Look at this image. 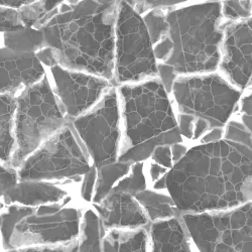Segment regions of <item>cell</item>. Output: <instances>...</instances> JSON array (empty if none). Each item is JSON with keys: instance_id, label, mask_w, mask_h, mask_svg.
<instances>
[{"instance_id": "obj_1", "label": "cell", "mask_w": 252, "mask_h": 252, "mask_svg": "<svg viewBox=\"0 0 252 252\" xmlns=\"http://www.w3.org/2000/svg\"><path fill=\"white\" fill-rule=\"evenodd\" d=\"M164 179L180 217L230 211L252 202V149L227 139L203 143Z\"/></svg>"}, {"instance_id": "obj_2", "label": "cell", "mask_w": 252, "mask_h": 252, "mask_svg": "<svg viewBox=\"0 0 252 252\" xmlns=\"http://www.w3.org/2000/svg\"><path fill=\"white\" fill-rule=\"evenodd\" d=\"M117 10L118 0L107 5L94 0L63 4L38 30L43 32L46 45L54 51L60 66L111 82Z\"/></svg>"}, {"instance_id": "obj_3", "label": "cell", "mask_w": 252, "mask_h": 252, "mask_svg": "<svg viewBox=\"0 0 252 252\" xmlns=\"http://www.w3.org/2000/svg\"><path fill=\"white\" fill-rule=\"evenodd\" d=\"M117 90L124 125L118 161L141 162L158 146L181 143L179 124L159 79L123 85Z\"/></svg>"}, {"instance_id": "obj_4", "label": "cell", "mask_w": 252, "mask_h": 252, "mask_svg": "<svg viewBox=\"0 0 252 252\" xmlns=\"http://www.w3.org/2000/svg\"><path fill=\"white\" fill-rule=\"evenodd\" d=\"M221 13L218 1L167 11V36L173 49L164 64L173 66L177 74L215 71L220 63L223 40V32L218 27Z\"/></svg>"}, {"instance_id": "obj_5", "label": "cell", "mask_w": 252, "mask_h": 252, "mask_svg": "<svg viewBox=\"0 0 252 252\" xmlns=\"http://www.w3.org/2000/svg\"><path fill=\"white\" fill-rule=\"evenodd\" d=\"M67 125V118L45 76L16 98L15 151L10 165L19 167L39 146Z\"/></svg>"}, {"instance_id": "obj_6", "label": "cell", "mask_w": 252, "mask_h": 252, "mask_svg": "<svg viewBox=\"0 0 252 252\" xmlns=\"http://www.w3.org/2000/svg\"><path fill=\"white\" fill-rule=\"evenodd\" d=\"M157 75L154 45L143 18L130 4L118 0L112 85H130Z\"/></svg>"}, {"instance_id": "obj_7", "label": "cell", "mask_w": 252, "mask_h": 252, "mask_svg": "<svg viewBox=\"0 0 252 252\" xmlns=\"http://www.w3.org/2000/svg\"><path fill=\"white\" fill-rule=\"evenodd\" d=\"M199 252H252V202L230 211L181 216Z\"/></svg>"}, {"instance_id": "obj_8", "label": "cell", "mask_w": 252, "mask_h": 252, "mask_svg": "<svg viewBox=\"0 0 252 252\" xmlns=\"http://www.w3.org/2000/svg\"><path fill=\"white\" fill-rule=\"evenodd\" d=\"M173 93L182 114L207 121L210 129L223 127L241 95L216 75L179 78Z\"/></svg>"}, {"instance_id": "obj_9", "label": "cell", "mask_w": 252, "mask_h": 252, "mask_svg": "<svg viewBox=\"0 0 252 252\" xmlns=\"http://www.w3.org/2000/svg\"><path fill=\"white\" fill-rule=\"evenodd\" d=\"M120 121L121 109L116 87H112L88 112L67 119L97 169L118 160Z\"/></svg>"}, {"instance_id": "obj_10", "label": "cell", "mask_w": 252, "mask_h": 252, "mask_svg": "<svg viewBox=\"0 0 252 252\" xmlns=\"http://www.w3.org/2000/svg\"><path fill=\"white\" fill-rule=\"evenodd\" d=\"M91 167L74 129L67 122L18 169L19 181H44L85 175Z\"/></svg>"}, {"instance_id": "obj_11", "label": "cell", "mask_w": 252, "mask_h": 252, "mask_svg": "<svg viewBox=\"0 0 252 252\" xmlns=\"http://www.w3.org/2000/svg\"><path fill=\"white\" fill-rule=\"evenodd\" d=\"M66 204L32 207L14 227L9 249L62 245L76 240L80 232V214Z\"/></svg>"}, {"instance_id": "obj_12", "label": "cell", "mask_w": 252, "mask_h": 252, "mask_svg": "<svg viewBox=\"0 0 252 252\" xmlns=\"http://www.w3.org/2000/svg\"><path fill=\"white\" fill-rule=\"evenodd\" d=\"M51 70L56 86L55 94L67 119L88 112L114 87L107 79L65 69L60 65Z\"/></svg>"}, {"instance_id": "obj_13", "label": "cell", "mask_w": 252, "mask_h": 252, "mask_svg": "<svg viewBox=\"0 0 252 252\" xmlns=\"http://www.w3.org/2000/svg\"><path fill=\"white\" fill-rule=\"evenodd\" d=\"M223 58L220 67L234 85L244 89L252 77V29L247 19L222 26Z\"/></svg>"}, {"instance_id": "obj_14", "label": "cell", "mask_w": 252, "mask_h": 252, "mask_svg": "<svg viewBox=\"0 0 252 252\" xmlns=\"http://www.w3.org/2000/svg\"><path fill=\"white\" fill-rule=\"evenodd\" d=\"M45 77L35 54L0 49V95L12 94L33 85Z\"/></svg>"}, {"instance_id": "obj_15", "label": "cell", "mask_w": 252, "mask_h": 252, "mask_svg": "<svg viewBox=\"0 0 252 252\" xmlns=\"http://www.w3.org/2000/svg\"><path fill=\"white\" fill-rule=\"evenodd\" d=\"M104 229L131 230L151 227V221L137 200L125 193L111 191L101 203L95 204Z\"/></svg>"}, {"instance_id": "obj_16", "label": "cell", "mask_w": 252, "mask_h": 252, "mask_svg": "<svg viewBox=\"0 0 252 252\" xmlns=\"http://www.w3.org/2000/svg\"><path fill=\"white\" fill-rule=\"evenodd\" d=\"M66 192L44 181H19L4 195L5 202L18 203L28 207H38L59 203Z\"/></svg>"}, {"instance_id": "obj_17", "label": "cell", "mask_w": 252, "mask_h": 252, "mask_svg": "<svg viewBox=\"0 0 252 252\" xmlns=\"http://www.w3.org/2000/svg\"><path fill=\"white\" fill-rule=\"evenodd\" d=\"M149 232L152 239L151 252H192L181 217L153 223Z\"/></svg>"}, {"instance_id": "obj_18", "label": "cell", "mask_w": 252, "mask_h": 252, "mask_svg": "<svg viewBox=\"0 0 252 252\" xmlns=\"http://www.w3.org/2000/svg\"><path fill=\"white\" fill-rule=\"evenodd\" d=\"M16 98L12 94L0 95V160L10 165L15 151L14 116Z\"/></svg>"}, {"instance_id": "obj_19", "label": "cell", "mask_w": 252, "mask_h": 252, "mask_svg": "<svg viewBox=\"0 0 252 252\" xmlns=\"http://www.w3.org/2000/svg\"><path fill=\"white\" fill-rule=\"evenodd\" d=\"M148 233L145 228L134 230L113 229L102 241V252H146Z\"/></svg>"}, {"instance_id": "obj_20", "label": "cell", "mask_w": 252, "mask_h": 252, "mask_svg": "<svg viewBox=\"0 0 252 252\" xmlns=\"http://www.w3.org/2000/svg\"><path fill=\"white\" fill-rule=\"evenodd\" d=\"M151 222H159L180 218L178 210L171 197L144 190L134 197Z\"/></svg>"}, {"instance_id": "obj_21", "label": "cell", "mask_w": 252, "mask_h": 252, "mask_svg": "<svg viewBox=\"0 0 252 252\" xmlns=\"http://www.w3.org/2000/svg\"><path fill=\"white\" fill-rule=\"evenodd\" d=\"M81 0H35L18 11L25 27L40 29L50 20L63 4L75 5Z\"/></svg>"}, {"instance_id": "obj_22", "label": "cell", "mask_w": 252, "mask_h": 252, "mask_svg": "<svg viewBox=\"0 0 252 252\" xmlns=\"http://www.w3.org/2000/svg\"><path fill=\"white\" fill-rule=\"evenodd\" d=\"M3 33L5 48L16 53L36 54L47 47L44 33L38 29L24 27Z\"/></svg>"}, {"instance_id": "obj_23", "label": "cell", "mask_w": 252, "mask_h": 252, "mask_svg": "<svg viewBox=\"0 0 252 252\" xmlns=\"http://www.w3.org/2000/svg\"><path fill=\"white\" fill-rule=\"evenodd\" d=\"M131 165L133 164L117 160L97 169V181L93 202L99 204L106 198L114 188V184L129 173Z\"/></svg>"}, {"instance_id": "obj_24", "label": "cell", "mask_w": 252, "mask_h": 252, "mask_svg": "<svg viewBox=\"0 0 252 252\" xmlns=\"http://www.w3.org/2000/svg\"><path fill=\"white\" fill-rule=\"evenodd\" d=\"M104 235V228L100 217L89 210L84 215V220L81 224L78 252H102L101 239Z\"/></svg>"}, {"instance_id": "obj_25", "label": "cell", "mask_w": 252, "mask_h": 252, "mask_svg": "<svg viewBox=\"0 0 252 252\" xmlns=\"http://www.w3.org/2000/svg\"><path fill=\"white\" fill-rule=\"evenodd\" d=\"M143 22L148 28L153 45L159 43L169 33L170 28L166 19V13H164L161 8L151 9L150 12L144 15Z\"/></svg>"}, {"instance_id": "obj_26", "label": "cell", "mask_w": 252, "mask_h": 252, "mask_svg": "<svg viewBox=\"0 0 252 252\" xmlns=\"http://www.w3.org/2000/svg\"><path fill=\"white\" fill-rule=\"evenodd\" d=\"M146 183L143 175V163L136 162L131 167V174L121 180L113 189L114 192H120L135 197L145 190Z\"/></svg>"}, {"instance_id": "obj_27", "label": "cell", "mask_w": 252, "mask_h": 252, "mask_svg": "<svg viewBox=\"0 0 252 252\" xmlns=\"http://www.w3.org/2000/svg\"><path fill=\"white\" fill-rule=\"evenodd\" d=\"M31 208L28 206H11L5 213L0 216V229H1L4 248L9 249L14 227L20 219L29 213Z\"/></svg>"}, {"instance_id": "obj_28", "label": "cell", "mask_w": 252, "mask_h": 252, "mask_svg": "<svg viewBox=\"0 0 252 252\" xmlns=\"http://www.w3.org/2000/svg\"><path fill=\"white\" fill-rule=\"evenodd\" d=\"M252 4L250 0H226L222 6V13L230 20L248 19L251 14Z\"/></svg>"}, {"instance_id": "obj_29", "label": "cell", "mask_w": 252, "mask_h": 252, "mask_svg": "<svg viewBox=\"0 0 252 252\" xmlns=\"http://www.w3.org/2000/svg\"><path fill=\"white\" fill-rule=\"evenodd\" d=\"M225 139L247 145L252 149V136L245 126L239 122H229L226 129Z\"/></svg>"}, {"instance_id": "obj_30", "label": "cell", "mask_w": 252, "mask_h": 252, "mask_svg": "<svg viewBox=\"0 0 252 252\" xmlns=\"http://www.w3.org/2000/svg\"><path fill=\"white\" fill-rule=\"evenodd\" d=\"M24 27L17 10L0 6V32H12Z\"/></svg>"}, {"instance_id": "obj_31", "label": "cell", "mask_w": 252, "mask_h": 252, "mask_svg": "<svg viewBox=\"0 0 252 252\" xmlns=\"http://www.w3.org/2000/svg\"><path fill=\"white\" fill-rule=\"evenodd\" d=\"M18 174L11 165L0 163V196H4L18 182Z\"/></svg>"}, {"instance_id": "obj_32", "label": "cell", "mask_w": 252, "mask_h": 252, "mask_svg": "<svg viewBox=\"0 0 252 252\" xmlns=\"http://www.w3.org/2000/svg\"><path fill=\"white\" fill-rule=\"evenodd\" d=\"M9 252H78V242L75 240L73 242L62 245L17 248L12 249Z\"/></svg>"}, {"instance_id": "obj_33", "label": "cell", "mask_w": 252, "mask_h": 252, "mask_svg": "<svg viewBox=\"0 0 252 252\" xmlns=\"http://www.w3.org/2000/svg\"><path fill=\"white\" fill-rule=\"evenodd\" d=\"M84 182L81 189L82 198L86 201H91L93 196V190L96 186L97 181V167L93 164L89 169V171L84 175Z\"/></svg>"}, {"instance_id": "obj_34", "label": "cell", "mask_w": 252, "mask_h": 252, "mask_svg": "<svg viewBox=\"0 0 252 252\" xmlns=\"http://www.w3.org/2000/svg\"><path fill=\"white\" fill-rule=\"evenodd\" d=\"M158 74L159 75V80L161 81L164 89L167 93L173 91V86L175 84L177 73L173 66L167 64L158 65Z\"/></svg>"}, {"instance_id": "obj_35", "label": "cell", "mask_w": 252, "mask_h": 252, "mask_svg": "<svg viewBox=\"0 0 252 252\" xmlns=\"http://www.w3.org/2000/svg\"><path fill=\"white\" fill-rule=\"evenodd\" d=\"M184 1H186V0H139V4L135 10L141 14L146 10H151L153 8L172 6Z\"/></svg>"}, {"instance_id": "obj_36", "label": "cell", "mask_w": 252, "mask_h": 252, "mask_svg": "<svg viewBox=\"0 0 252 252\" xmlns=\"http://www.w3.org/2000/svg\"><path fill=\"white\" fill-rule=\"evenodd\" d=\"M152 157L158 164H160L163 167H171L172 169V166L174 165L171 146H167V145L158 146V148L154 151Z\"/></svg>"}, {"instance_id": "obj_37", "label": "cell", "mask_w": 252, "mask_h": 252, "mask_svg": "<svg viewBox=\"0 0 252 252\" xmlns=\"http://www.w3.org/2000/svg\"><path fill=\"white\" fill-rule=\"evenodd\" d=\"M241 117L243 125L252 136V95L245 97L241 103Z\"/></svg>"}, {"instance_id": "obj_38", "label": "cell", "mask_w": 252, "mask_h": 252, "mask_svg": "<svg viewBox=\"0 0 252 252\" xmlns=\"http://www.w3.org/2000/svg\"><path fill=\"white\" fill-rule=\"evenodd\" d=\"M195 122H196V118L194 116L188 115V114H182L180 116V122H179V128H180L181 134L189 139H193Z\"/></svg>"}, {"instance_id": "obj_39", "label": "cell", "mask_w": 252, "mask_h": 252, "mask_svg": "<svg viewBox=\"0 0 252 252\" xmlns=\"http://www.w3.org/2000/svg\"><path fill=\"white\" fill-rule=\"evenodd\" d=\"M172 49H173L172 40L170 39L169 36L166 35L159 41V43H158L156 45V47L154 48V53L158 60H161V61L165 62L167 59L170 58Z\"/></svg>"}, {"instance_id": "obj_40", "label": "cell", "mask_w": 252, "mask_h": 252, "mask_svg": "<svg viewBox=\"0 0 252 252\" xmlns=\"http://www.w3.org/2000/svg\"><path fill=\"white\" fill-rule=\"evenodd\" d=\"M35 56H36L37 60L39 61L40 64H45L46 66L51 67V68L59 65L58 60L56 58V55H55L54 51L49 47L41 49L40 51H38L35 54Z\"/></svg>"}, {"instance_id": "obj_41", "label": "cell", "mask_w": 252, "mask_h": 252, "mask_svg": "<svg viewBox=\"0 0 252 252\" xmlns=\"http://www.w3.org/2000/svg\"><path fill=\"white\" fill-rule=\"evenodd\" d=\"M35 0H0V6L4 8L19 10L27 5L33 3Z\"/></svg>"}, {"instance_id": "obj_42", "label": "cell", "mask_w": 252, "mask_h": 252, "mask_svg": "<svg viewBox=\"0 0 252 252\" xmlns=\"http://www.w3.org/2000/svg\"><path fill=\"white\" fill-rule=\"evenodd\" d=\"M171 150H172V158H173V162L174 163H176L181 158H183L185 157V155L187 154V152H188L186 146L182 145L180 143L173 144L171 146Z\"/></svg>"}, {"instance_id": "obj_43", "label": "cell", "mask_w": 252, "mask_h": 252, "mask_svg": "<svg viewBox=\"0 0 252 252\" xmlns=\"http://www.w3.org/2000/svg\"><path fill=\"white\" fill-rule=\"evenodd\" d=\"M208 129H210L209 123L201 118H196V124L194 128V136L193 139L199 138L204 132H206Z\"/></svg>"}, {"instance_id": "obj_44", "label": "cell", "mask_w": 252, "mask_h": 252, "mask_svg": "<svg viewBox=\"0 0 252 252\" xmlns=\"http://www.w3.org/2000/svg\"><path fill=\"white\" fill-rule=\"evenodd\" d=\"M150 172H151L152 180L155 181V182L158 181L160 178H162V177L167 173L165 167H163L162 165L158 164V163H153V164L151 165Z\"/></svg>"}, {"instance_id": "obj_45", "label": "cell", "mask_w": 252, "mask_h": 252, "mask_svg": "<svg viewBox=\"0 0 252 252\" xmlns=\"http://www.w3.org/2000/svg\"><path fill=\"white\" fill-rule=\"evenodd\" d=\"M223 135L222 128H214L211 132L208 133L206 136L203 137L202 142L203 143H211V142H217L221 140V137Z\"/></svg>"}, {"instance_id": "obj_46", "label": "cell", "mask_w": 252, "mask_h": 252, "mask_svg": "<svg viewBox=\"0 0 252 252\" xmlns=\"http://www.w3.org/2000/svg\"><path fill=\"white\" fill-rule=\"evenodd\" d=\"M95 2L99 3V4H103V5H107V4H111L116 2L117 0H94Z\"/></svg>"}, {"instance_id": "obj_47", "label": "cell", "mask_w": 252, "mask_h": 252, "mask_svg": "<svg viewBox=\"0 0 252 252\" xmlns=\"http://www.w3.org/2000/svg\"><path fill=\"white\" fill-rule=\"evenodd\" d=\"M247 22H248V24H249L250 28L252 29V18H248V19H247Z\"/></svg>"}]
</instances>
